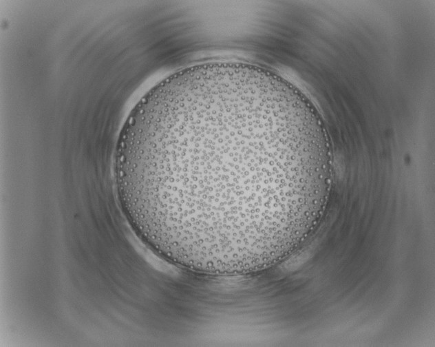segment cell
Segmentation results:
<instances>
[{
  "mask_svg": "<svg viewBox=\"0 0 435 347\" xmlns=\"http://www.w3.org/2000/svg\"><path fill=\"white\" fill-rule=\"evenodd\" d=\"M317 111L279 81L219 68L159 89L116 150L118 198L151 249L213 274L267 267L315 228L332 179Z\"/></svg>",
  "mask_w": 435,
  "mask_h": 347,
  "instance_id": "cell-1",
  "label": "cell"
}]
</instances>
